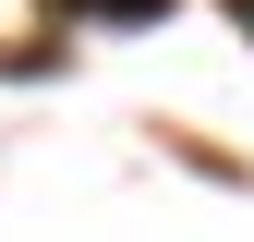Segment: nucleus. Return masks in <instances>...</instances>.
Here are the masks:
<instances>
[{
	"label": "nucleus",
	"mask_w": 254,
	"mask_h": 242,
	"mask_svg": "<svg viewBox=\"0 0 254 242\" xmlns=\"http://www.w3.org/2000/svg\"><path fill=\"white\" fill-rule=\"evenodd\" d=\"M61 24H170L182 0H49Z\"/></svg>",
	"instance_id": "1"
},
{
	"label": "nucleus",
	"mask_w": 254,
	"mask_h": 242,
	"mask_svg": "<svg viewBox=\"0 0 254 242\" xmlns=\"http://www.w3.org/2000/svg\"><path fill=\"white\" fill-rule=\"evenodd\" d=\"M230 24H242V37H254V0H230Z\"/></svg>",
	"instance_id": "2"
}]
</instances>
